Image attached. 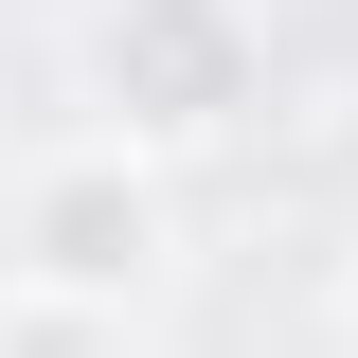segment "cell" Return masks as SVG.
I'll return each mask as SVG.
<instances>
[{
    "mask_svg": "<svg viewBox=\"0 0 358 358\" xmlns=\"http://www.w3.org/2000/svg\"><path fill=\"white\" fill-rule=\"evenodd\" d=\"M72 72H90V108H108L90 143L179 162V143H233L268 108V18H251V0H90Z\"/></svg>",
    "mask_w": 358,
    "mask_h": 358,
    "instance_id": "6da1fadb",
    "label": "cell"
},
{
    "mask_svg": "<svg viewBox=\"0 0 358 358\" xmlns=\"http://www.w3.org/2000/svg\"><path fill=\"white\" fill-rule=\"evenodd\" d=\"M162 268H179V197H162L143 143H54V162L0 197V287H54V305L126 322Z\"/></svg>",
    "mask_w": 358,
    "mask_h": 358,
    "instance_id": "7a4b0ae2",
    "label": "cell"
},
{
    "mask_svg": "<svg viewBox=\"0 0 358 358\" xmlns=\"http://www.w3.org/2000/svg\"><path fill=\"white\" fill-rule=\"evenodd\" d=\"M0 358H126L108 305H54V287H0Z\"/></svg>",
    "mask_w": 358,
    "mask_h": 358,
    "instance_id": "3957f363",
    "label": "cell"
},
{
    "mask_svg": "<svg viewBox=\"0 0 358 358\" xmlns=\"http://www.w3.org/2000/svg\"><path fill=\"white\" fill-rule=\"evenodd\" d=\"M341 358H358V287H341Z\"/></svg>",
    "mask_w": 358,
    "mask_h": 358,
    "instance_id": "277c9868",
    "label": "cell"
}]
</instances>
